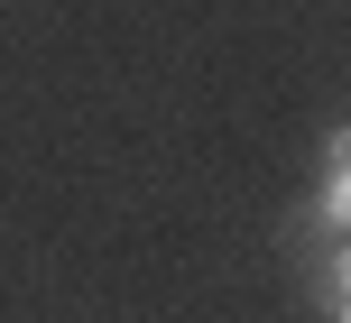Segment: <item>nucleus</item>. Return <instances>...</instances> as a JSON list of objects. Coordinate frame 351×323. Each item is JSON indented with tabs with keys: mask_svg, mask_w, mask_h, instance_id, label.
Masks as SVG:
<instances>
[{
	"mask_svg": "<svg viewBox=\"0 0 351 323\" xmlns=\"http://www.w3.org/2000/svg\"><path fill=\"white\" fill-rule=\"evenodd\" d=\"M305 240H351V120L324 139V185L305 203Z\"/></svg>",
	"mask_w": 351,
	"mask_h": 323,
	"instance_id": "1",
	"label": "nucleus"
},
{
	"mask_svg": "<svg viewBox=\"0 0 351 323\" xmlns=\"http://www.w3.org/2000/svg\"><path fill=\"white\" fill-rule=\"evenodd\" d=\"M315 305H324V323H351V240L315 250Z\"/></svg>",
	"mask_w": 351,
	"mask_h": 323,
	"instance_id": "2",
	"label": "nucleus"
}]
</instances>
